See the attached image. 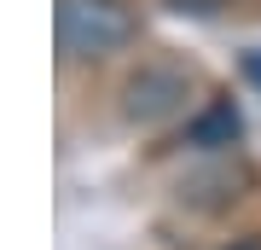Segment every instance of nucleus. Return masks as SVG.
Returning a JSON list of instances; mask_svg holds the SVG:
<instances>
[{"label": "nucleus", "instance_id": "nucleus-1", "mask_svg": "<svg viewBox=\"0 0 261 250\" xmlns=\"http://www.w3.org/2000/svg\"><path fill=\"white\" fill-rule=\"evenodd\" d=\"M53 35L70 64H105L140 41V12H134V0H58Z\"/></svg>", "mask_w": 261, "mask_h": 250}, {"label": "nucleus", "instance_id": "nucleus-5", "mask_svg": "<svg viewBox=\"0 0 261 250\" xmlns=\"http://www.w3.org/2000/svg\"><path fill=\"white\" fill-rule=\"evenodd\" d=\"M244 76H250V82H261V53H250V58H244Z\"/></svg>", "mask_w": 261, "mask_h": 250}, {"label": "nucleus", "instance_id": "nucleus-3", "mask_svg": "<svg viewBox=\"0 0 261 250\" xmlns=\"http://www.w3.org/2000/svg\"><path fill=\"white\" fill-rule=\"evenodd\" d=\"M186 140H192L197 151H209V146H232V140H238V111H232L226 99H215L203 117L186 122Z\"/></svg>", "mask_w": 261, "mask_h": 250}, {"label": "nucleus", "instance_id": "nucleus-2", "mask_svg": "<svg viewBox=\"0 0 261 250\" xmlns=\"http://www.w3.org/2000/svg\"><path fill=\"white\" fill-rule=\"evenodd\" d=\"M192 93H197L192 64H180L168 53H151V58H140V64L122 76L116 111H122L128 128H168L174 117L192 111Z\"/></svg>", "mask_w": 261, "mask_h": 250}, {"label": "nucleus", "instance_id": "nucleus-4", "mask_svg": "<svg viewBox=\"0 0 261 250\" xmlns=\"http://www.w3.org/2000/svg\"><path fill=\"white\" fill-rule=\"evenodd\" d=\"M221 250H261V233H244V239H226Z\"/></svg>", "mask_w": 261, "mask_h": 250}]
</instances>
